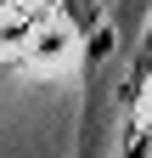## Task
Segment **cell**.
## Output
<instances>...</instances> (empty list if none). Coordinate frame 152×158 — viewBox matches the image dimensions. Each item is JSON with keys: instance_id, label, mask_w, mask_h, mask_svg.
<instances>
[{"instance_id": "6da1fadb", "label": "cell", "mask_w": 152, "mask_h": 158, "mask_svg": "<svg viewBox=\"0 0 152 158\" xmlns=\"http://www.w3.org/2000/svg\"><path fill=\"white\" fill-rule=\"evenodd\" d=\"M0 45H6V34H0Z\"/></svg>"}]
</instances>
